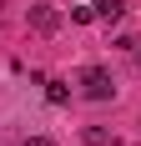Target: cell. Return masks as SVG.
Segmentation results:
<instances>
[{
	"label": "cell",
	"mask_w": 141,
	"mask_h": 146,
	"mask_svg": "<svg viewBox=\"0 0 141 146\" xmlns=\"http://www.w3.org/2000/svg\"><path fill=\"white\" fill-rule=\"evenodd\" d=\"M25 146H56L51 136H25Z\"/></svg>",
	"instance_id": "6"
},
{
	"label": "cell",
	"mask_w": 141,
	"mask_h": 146,
	"mask_svg": "<svg viewBox=\"0 0 141 146\" xmlns=\"http://www.w3.org/2000/svg\"><path fill=\"white\" fill-rule=\"evenodd\" d=\"M91 10H96V20H121V0H91Z\"/></svg>",
	"instance_id": "3"
},
{
	"label": "cell",
	"mask_w": 141,
	"mask_h": 146,
	"mask_svg": "<svg viewBox=\"0 0 141 146\" xmlns=\"http://www.w3.org/2000/svg\"><path fill=\"white\" fill-rule=\"evenodd\" d=\"M30 30L56 35V30H61V10H56V5H30Z\"/></svg>",
	"instance_id": "2"
},
{
	"label": "cell",
	"mask_w": 141,
	"mask_h": 146,
	"mask_svg": "<svg viewBox=\"0 0 141 146\" xmlns=\"http://www.w3.org/2000/svg\"><path fill=\"white\" fill-rule=\"evenodd\" d=\"M45 96H51V101L61 106V101H66V96H70V91H66V81H51V91H45Z\"/></svg>",
	"instance_id": "5"
},
{
	"label": "cell",
	"mask_w": 141,
	"mask_h": 146,
	"mask_svg": "<svg viewBox=\"0 0 141 146\" xmlns=\"http://www.w3.org/2000/svg\"><path fill=\"white\" fill-rule=\"evenodd\" d=\"M70 20H76V25H86V20H96V10H91V5H76V10H70Z\"/></svg>",
	"instance_id": "4"
},
{
	"label": "cell",
	"mask_w": 141,
	"mask_h": 146,
	"mask_svg": "<svg viewBox=\"0 0 141 146\" xmlns=\"http://www.w3.org/2000/svg\"><path fill=\"white\" fill-rule=\"evenodd\" d=\"M111 71H106V66H86L81 71V96L86 101H111Z\"/></svg>",
	"instance_id": "1"
}]
</instances>
